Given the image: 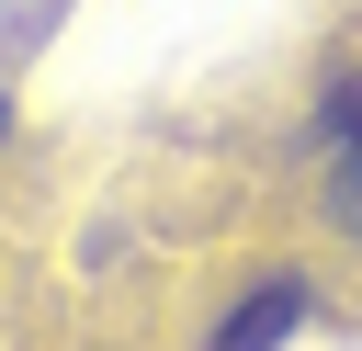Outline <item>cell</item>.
<instances>
[{"mask_svg": "<svg viewBox=\"0 0 362 351\" xmlns=\"http://www.w3.org/2000/svg\"><path fill=\"white\" fill-rule=\"evenodd\" d=\"M294 317H305V283L283 272V283H260V294H249V306L226 317V340H215V351H272V340H283Z\"/></svg>", "mask_w": 362, "mask_h": 351, "instance_id": "6da1fadb", "label": "cell"}, {"mask_svg": "<svg viewBox=\"0 0 362 351\" xmlns=\"http://www.w3.org/2000/svg\"><path fill=\"white\" fill-rule=\"evenodd\" d=\"M0 136H11V102H0Z\"/></svg>", "mask_w": 362, "mask_h": 351, "instance_id": "7a4b0ae2", "label": "cell"}]
</instances>
